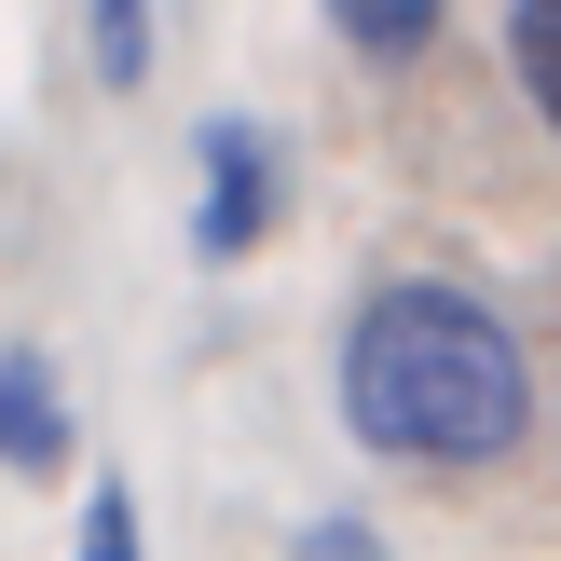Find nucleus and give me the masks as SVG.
Segmentation results:
<instances>
[{
  "label": "nucleus",
  "instance_id": "1",
  "mask_svg": "<svg viewBox=\"0 0 561 561\" xmlns=\"http://www.w3.org/2000/svg\"><path fill=\"white\" fill-rule=\"evenodd\" d=\"M343 425L398 466H507L520 425H535L507 316L480 288H438V274L370 288L343 329Z\"/></svg>",
  "mask_w": 561,
  "mask_h": 561
},
{
  "label": "nucleus",
  "instance_id": "2",
  "mask_svg": "<svg viewBox=\"0 0 561 561\" xmlns=\"http://www.w3.org/2000/svg\"><path fill=\"white\" fill-rule=\"evenodd\" d=\"M274 219H288V151H274V124L206 110V124H192V247H206V261H247Z\"/></svg>",
  "mask_w": 561,
  "mask_h": 561
},
{
  "label": "nucleus",
  "instance_id": "3",
  "mask_svg": "<svg viewBox=\"0 0 561 561\" xmlns=\"http://www.w3.org/2000/svg\"><path fill=\"white\" fill-rule=\"evenodd\" d=\"M0 466L14 480H55L69 466V398H55V370L27 343H0Z\"/></svg>",
  "mask_w": 561,
  "mask_h": 561
},
{
  "label": "nucleus",
  "instance_id": "4",
  "mask_svg": "<svg viewBox=\"0 0 561 561\" xmlns=\"http://www.w3.org/2000/svg\"><path fill=\"white\" fill-rule=\"evenodd\" d=\"M438 14H453V0H329V27H343L370 69H411V55L438 42Z\"/></svg>",
  "mask_w": 561,
  "mask_h": 561
},
{
  "label": "nucleus",
  "instance_id": "5",
  "mask_svg": "<svg viewBox=\"0 0 561 561\" xmlns=\"http://www.w3.org/2000/svg\"><path fill=\"white\" fill-rule=\"evenodd\" d=\"M82 69H96L110 96H137V82H151V0H82Z\"/></svg>",
  "mask_w": 561,
  "mask_h": 561
},
{
  "label": "nucleus",
  "instance_id": "6",
  "mask_svg": "<svg viewBox=\"0 0 561 561\" xmlns=\"http://www.w3.org/2000/svg\"><path fill=\"white\" fill-rule=\"evenodd\" d=\"M507 69L548 110V137H561V0H507Z\"/></svg>",
  "mask_w": 561,
  "mask_h": 561
},
{
  "label": "nucleus",
  "instance_id": "7",
  "mask_svg": "<svg viewBox=\"0 0 561 561\" xmlns=\"http://www.w3.org/2000/svg\"><path fill=\"white\" fill-rule=\"evenodd\" d=\"M69 561H137V493H124V480H96V493H82V535H69Z\"/></svg>",
  "mask_w": 561,
  "mask_h": 561
},
{
  "label": "nucleus",
  "instance_id": "8",
  "mask_svg": "<svg viewBox=\"0 0 561 561\" xmlns=\"http://www.w3.org/2000/svg\"><path fill=\"white\" fill-rule=\"evenodd\" d=\"M288 561H383V535H370V520H301Z\"/></svg>",
  "mask_w": 561,
  "mask_h": 561
}]
</instances>
